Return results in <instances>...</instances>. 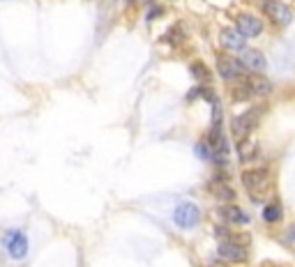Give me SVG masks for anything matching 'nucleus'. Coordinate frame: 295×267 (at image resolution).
Returning a JSON list of instances; mask_svg holds the SVG:
<instances>
[{"instance_id":"obj_1","label":"nucleus","mask_w":295,"mask_h":267,"mask_svg":"<svg viewBox=\"0 0 295 267\" xmlns=\"http://www.w3.org/2000/svg\"><path fill=\"white\" fill-rule=\"evenodd\" d=\"M259 120H261V111H259V108H252V111H247V113L235 115L233 122H231V129H233L238 143L245 141V138H249V134L254 131V127L259 125Z\"/></svg>"},{"instance_id":"obj_2","label":"nucleus","mask_w":295,"mask_h":267,"mask_svg":"<svg viewBox=\"0 0 295 267\" xmlns=\"http://www.w3.org/2000/svg\"><path fill=\"white\" fill-rule=\"evenodd\" d=\"M173 221L180 228H185V231H189V228H194V226H199L201 221V208L196 205V203H180L178 208H175L173 212Z\"/></svg>"},{"instance_id":"obj_3","label":"nucleus","mask_w":295,"mask_h":267,"mask_svg":"<svg viewBox=\"0 0 295 267\" xmlns=\"http://www.w3.org/2000/svg\"><path fill=\"white\" fill-rule=\"evenodd\" d=\"M2 244L12 258H23L28 254V238L21 231H7L2 235Z\"/></svg>"},{"instance_id":"obj_4","label":"nucleus","mask_w":295,"mask_h":267,"mask_svg":"<svg viewBox=\"0 0 295 267\" xmlns=\"http://www.w3.org/2000/svg\"><path fill=\"white\" fill-rule=\"evenodd\" d=\"M263 12L268 14L272 23H279V25H289L291 18H293V12H291L289 5H284L279 0H265L263 2Z\"/></svg>"},{"instance_id":"obj_5","label":"nucleus","mask_w":295,"mask_h":267,"mask_svg":"<svg viewBox=\"0 0 295 267\" xmlns=\"http://www.w3.org/2000/svg\"><path fill=\"white\" fill-rule=\"evenodd\" d=\"M245 69H247V67L242 65L240 60L229 58V55H219L217 58V71L224 81H238V78L245 74Z\"/></svg>"},{"instance_id":"obj_6","label":"nucleus","mask_w":295,"mask_h":267,"mask_svg":"<svg viewBox=\"0 0 295 267\" xmlns=\"http://www.w3.org/2000/svg\"><path fill=\"white\" fill-rule=\"evenodd\" d=\"M268 182H270V173L265 168H249V171L242 173V184L249 191H263Z\"/></svg>"},{"instance_id":"obj_7","label":"nucleus","mask_w":295,"mask_h":267,"mask_svg":"<svg viewBox=\"0 0 295 267\" xmlns=\"http://www.w3.org/2000/svg\"><path fill=\"white\" fill-rule=\"evenodd\" d=\"M217 256L222 258V261H226V263H245L249 258V254H247V249L242 247V244H235V242H222L217 247Z\"/></svg>"},{"instance_id":"obj_8","label":"nucleus","mask_w":295,"mask_h":267,"mask_svg":"<svg viewBox=\"0 0 295 267\" xmlns=\"http://www.w3.org/2000/svg\"><path fill=\"white\" fill-rule=\"evenodd\" d=\"M245 39H247V37L242 35L238 28H224L222 32H219V44H222L224 48H229V51H245V46H247Z\"/></svg>"},{"instance_id":"obj_9","label":"nucleus","mask_w":295,"mask_h":267,"mask_svg":"<svg viewBox=\"0 0 295 267\" xmlns=\"http://www.w3.org/2000/svg\"><path fill=\"white\" fill-rule=\"evenodd\" d=\"M235 28L240 30L245 37H259L261 32H263L261 18L254 16V14H240V16L235 18Z\"/></svg>"},{"instance_id":"obj_10","label":"nucleus","mask_w":295,"mask_h":267,"mask_svg":"<svg viewBox=\"0 0 295 267\" xmlns=\"http://www.w3.org/2000/svg\"><path fill=\"white\" fill-rule=\"evenodd\" d=\"M208 143H210L212 152H215V157H226L229 155V141H226V136H224L222 131V125H212L210 129V136H208Z\"/></svg>"},{"instance_id":"obj_11","label":"nucleus","mask_w":295,"mask_h":267,"mask_svg":"<svg viewBox=\"0 0 295 267\" xmlns=\"http://www.w3.org/2000/svg\"><path fill=\"white\" fill-rule=\"evenodd\" d=\"M240 62L247 69H252V71H263L265 67H268V62H265V55L261 53V51H256V48H245L242 51V58H240Z\"/></svg>"},{"instance_id":"obj_12","label":"nucleus","mask_w":295,"mask_h":267,"mask_svg":"<svg viewBox=\"0 0 295 267\" xmlns=\"http://www.w3.org/2000/svg\"><path fill=\"white\" fill-rule=\"evenodd\" d=\"M219 217L224 221H229V224H247L249 221V217L238 205H222L219 208Z\"/></svg>"},{"instance_id":"obj_13","label":"nucleus","mask_w":295,"mask_h":267,"mask_svg":"<svg viewBox=\"0 0 295 267\" xmlns=\"http://www.w3.org/2000/svg\"><path fill=\"white\" fill-rule=\"evenodd\" d=\"M247 85H249V90H252V97H265L272 90L270 81H268V78H263V76H259V74L249 78Z\"/></svg>"},{"instance_id":"obj_14","label":"nucleus","mask_w":295,"mask_h":267,"mask_svg":"<svg viewBox=\"0 0 295 267\" xmlns=\"http://www.w3.org/2000/svg\"><path fill=\"white\" fill-rule=\"evenodd\" d=\"M238 152H240V161H252L256 157V152H259V145L249 141V138H245V141L238 143Z\"/></svg>"},{"instance_id":"obj_15","label":"nucleus","mask_w":295,"mask_h":267,"mask_svg":"<svg viewBox=\"0 0 295 267\" xmlns=\"http://www.w3.org/2000/svg\"><path fill=\"white\" fill-rule=\"evenodd\" d=\"M263 219L268 221V224H279V221L284 219V210L279 203H270V205H265L263 210Z\"/></svg>"},{"instance_id":"obj_16","label":"nucleus","mask_w":295,"mask_h":267,"mask_svg":"<svg viewBox=\"0 0 295 267\" xmlns=\"http://www.w3.org/2000/svg\"><path fill=\"white\" fill-rule=\"evenodd\" d=\"M194 99H208L210 104H215V101H217V95H215L210 88H194V90H189L187 101H194Z\"/></svg>"},{"instance_id":"obj_17","label":"nucleus","mask_w":295,"mask_h":267,"mask_svg":"<svg viewBox=\"0 0 295 267\" xmlns=\"http://www.w3.org/2000/svg\"><path fill=\"white\" fill-rule=\"evenodd\" d=\"M212 194L219 198V201H233L235 198V191L231 189L229 184H212Z\"/></svg>"},{"instance_id":"obj_18","label":"nucleus","mask_w":295,"mask_h":267,"mask_svg":"<svg viewBox=\"0 0 295 267\" xmlns=\"http://www.w3.org/2000/svg\"><path fill=\"white\" fill-rule=\"evenodd\" d=\"M189 71H192V76L196 78V81H203V83L210 81V69H208L203 62H194V65L189 67Z\"/></svg>"},{"instance_id":"obj_19","label":"nucleus","mask_w":295,"mask_h":267,"mask_svg":"<svg viewBox=\"0 0 295 267\" xmlns=\"http://www.w3.org/2000/svg\"><path fill=\"white\" fill-rule=\"evenodd\" d=\"M196 157H199V159H212L215 152H212L210 143H199V145H196Z\"/></svg>"},{"instance_id":"obj_20","label":"nucleus","mask_w":295,"mask_h":267,"mask_svg":"<svg viewBox=\"0 0 295 267\" xmlns=\"http://www.w3.org/2000/svg\"><path fill=\"white\" fill-rule=\"evenodd\" d=\"M249 97H252V90H249L247 83H242L240 88L233 90V99L235 101H245V99H249Z\"/></svg>"},{"instance_id":"obj_21","label":"nucleus","mask_w":295,"mask_h":267,"mask_svg":"<svg viewBox=\"0 0 295 267\" xmlns=\"http://www.w3.org/2000/svg\"><path fill=\"white\" fill-rule=\"evenodd\" d=\"M164 42H169V44H180L182 42V32H180V28L175 25V28H171L166 35H164Z\"/></svg>"},{"instance_id":"obj_22","label":"nucleus","mask_w":295,"mask_h":267,"mask_svg":"<svg viewBox=\"0 0 295 267\" xmlns=\"http://www.w3.org/2000/svg\"><path fill=\"white\" fill-rule=\"evenodd\" d=\"M150 5H152V9H150V12H148V14H145V21H148V23H150L152 18H157V16H159V14L164 12L162 7H159V5H155V2H150Z\"/></svg>"},{"instance_id":"obj_23","label":"nucleus","mask_w":295,"mask_h":267,"mask_svg":"<svg viewBox=\"0 0 295 267\" xmlns=\"http://www.w3.org/2000/svg\"><path fill=\"white\" fill-rule=\"evenodd\" d=\"M127 2H129V5H136V2H141V0H127Z\"/></svg>"}]
</instances>
